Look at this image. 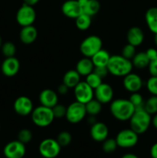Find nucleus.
<instances>
[{
  "mask_svg": "<svg viewBox=\"0 0 157 158\" xmlns=\"http://www.w3.org/2000/svg\"><path fill=\"white\" fill-rule=\"evenodd\" d=\"M110 113L112 117L119 121L129 120L135 112V106L127 99H115L110 103Z\"/></svg>",
  "mask_w": 157,
  "mask_h": 158,
  "instance_id": "nucleus-1",
  "label": "nucleus"
},
{
  "mask_svg": "<svg viewBox=\"0 0 157 158\" xmlns=\"http://www.w3.org/2000/svg\"><path fill=\"white\" fill-rule=\"evenodd\" d=\"M108 70L111 75L117 77H124L133 69L132 61L122 55L111 56L107 65Z\"/></svg>",
  "mask_w": 157,
  "mask_h": 158,
  "instance_id": "nucleus-2",
  "label": "nucleus"
},
{
  "mask_svg": "<svg viewBox=\"0 0 157 158\" xmlns=\"http://www.w3.org/2000/svg\"><path fill=\"white\" fill-rule=\"evenodd\" d=\"M152 123V115L146 112L145 109L135 110L129 119L130 128L137 134H143L148 131Z\"/></svg>",
  "mask_w": 157,
  "mask_h": 158,
  "instance_id": "nucleus-3",
  "label": "nucleus"
},
{
  "mask_svg": "<svg viewBox=\"0 0 157 158\" xmlns=\"http://www.w3.org/2000/svg\"><path fill=\"white\" fill-rule=\"evenodd\" d=\"M31 118L35 126L38 127H46L52 124L55 117L52 108L40 105L34 108L31 114Z\"/></svg>",
  "mask_w": 157,
  "mask_h": 158,
  "instance_id": "nucleus-4",
  "label": "nucleus"
},
{
  "mask_svg": "<svg viewBox=\"0 0 157 158\" xmlns=\"http://www.w3.org/2000/svg\"><path fill=\"white\" fill-rule=\"evenodd\" d=\"M103 49V41L101 38L96 35H91L86 37L82 41L79 50L83 56L91 58L98 51Z\"/></svg>",
  "mask_w": 157,
  "mask_h": 158,
  "instance_id": "nucleus-5",
  "label": "nucleus"
},
{
  "mask_svg": "<svg viewBox=\"0 0 157 158\" xmlns=\"http://www.w3.org/2000/svg\"><path fill=\"white\" fill-rule=\"evenodd\" d=\"M86 114L87 113H86L85 104L75 100L67 106L65 117L69 123L72 124H77L83 120Z\"/></svg>",
  "mask_w": 157,
  "mask_h": 158,
  "instance_id": "nucleus-6",
  "label": "nucleus"
},
{
  "mask_svg": "<svg viewBox=\"0 0 157 158\" xmlns=\"http://www.w3.org/2000/svg\"><path fill=\"white\" fill-rule=\"evenodd\" d=\"M16 22L22 27L33 25L36 19V12L33 6L23 4L16 12Z\"/></svg>",
  "mask_w": 157,
  "mask_h": 158,
  "instance_id": "nucleus-7",
  "label": "nucleus"
},
{
  "mask_svg": "<svg viewBox=\"0 0 157 158\" xmlns=\"http://www.w3.org/2000/svg\"><path fill=\"white\" fill-rule=\"evenodd\" d=\"M119 148H132L137 144L139 140V134L131 128L120 131L115 137Z\"/></svg>",
  "mask_w": 157,
  "mask_h": 158,
  "instance_id": "nucleus-8",
  "label": "nucleus"
},
{
  "mask_svg": "<svg viewBox=\"0 0 157 158\" xmlns=\"http://www.w3.org/2000/svg\"><path fill=\"white\" fill-rule=\"evenodd\" d=\"M61 148L56 140L46 138L39 143L38 151L44 158H55L60 154Z\"/></svg>",
  "mask_w": 157,
  "mask_h": 158,
  "instance_id": "nucleus-9",
  "label": "nucleus"
},
{
  "mask_svg": "<svg viewBox=\"0 0 157 158\" xmlns=\"http://www.w3.org/2000/svg\"><path fill=\"white\" fill-rule=\"evenodd\" d=\"M73 89L75 100L83 104L94 98V89L86 81H80Z\"/></svg>",
  "mask_w": 157,
  "mask_h": 158,
  "instance_id": "nucleus-10",
  "label": "nucleus"
},
{
  "mask_svg": "<svg viewBox=\"0 0 157 158\" xmlns=\"http://www.w3.org/2000/svg\"><path fill=\"white\" fill-rule=\"evenodd\" d=\"M26 152L25 144L18 140L9 142L3 149V154L6 158H22Z\"/></svg>",
  "mask_w": 157,
  "mask_h": 158,
  "instance_id": "nucleus-11",
  "label": "nucleus"
},
{
  "mask_svg": "<svg viewBox=\"0 0 157 158\" xmlns=\"http://www.w3.org/2000/svg\"><path fill=\"white\" fill-rule=\"evenodd\" d=\"M13 109L18 115L26 117L32 114L33 110V103L32 100L26 96H21L16 98L13 104Z\"/></svg>",
  "mask_w": 157,
  "mask_h": 158,
  "instance_id": "nucleus-12",
  "label": "nucleus"
},
{
  "mask_svg": "<svg viewBox=\"0 0 157 158\" xmlns=\"http://www.w3.org/2000/svg\"><path fill=\"white\" fill-rule=\"evenodd\" d=\"M114 91L109 83H102L101 85L94 89V97L102 104H107L112 101Z\"/></svg>",
  "mask_w": 157,
  "mask_h": 158,
  "instance_id": "nucleus-13",
  "label": "nucleus"
},
{
  "mask_svg": "<svg viewBox=\"0 0 157 158\" xmlns=\"http://www.w3.org/2000/svg\"><path fill=\"white\" fill-rule=\"evenodd\" d=\"M123 84L125 89L132 94L139 92L143 86V81L139 75L131 72L123 77Z\"/></svg>",
  "mask_w": 157,
  "mask_h": 158,
  "instance_id": "nucleus-14",
  "label": "nucleus"
},
{
  "mask_svg": "<svg viewBox=\"0 0 157 158\" xmlns=\"http://www.w3.org/2000/svg\"><path fill=\"white\" fill-rule=\"evenodd\" d=\"M20 69L19 60L15 56L7 57L1 65L2 73L7 77H12L16 75Z\"/></svg>",
  "mask_w": 157,
  "mask_h": 158,
  "instance_id": "nucleus-15",
  "label": "nucleus"
},
{
  "mask_svg": "<svg viewBox=\"0 0 157 158\" xmlns=\"http://www.w3.org/2000/svg\"><path fill=\"white\" fill-rule=\"evenodd\" d=\"M62 12L65 16L69 19H75L83 13V8L78 0H67L62 6Z\"/></svg>",
  "mask_w": 157,
  "mask_h": 158,
  "instance_id": "nucleus-16",
  "label": "nucleus"
},
{
  "mask_svg": "<svg viewBox=\"0 0 157 158\" xmlns=\"http://www.w3.org/2000/svg\"><path fill=\"white\" fill-rule=\"evenodd\" d=\"M90 136L96 142H103L109 136V128L103 122H95L90 128Z\"/></svg>",
  "mask_w": 157,
  "mask_h": 158,
  "instance_id": "nucleus-17",
  "label": "nucleus"
},
{
  "mask_svg": "<svg viewBox=\"0 0 157 158\" xmlns=\"http://www.w3.org/2000/svg\"><path fill=\"white\" fill-rule=\"evenodd\" d=\"M38 100L40 104L49 108H52L58 103V94L51 89H45L42 90L38 96Z\"/></svg>",
  "mask_w": 157,
  "mask_h": 158,
  "instance_id": "nucleus-18",
  "label": "nucleus"
},
{
  "mask_svg": "<svg viewBox=\"0 0 157 158\" xmlns=\"http://www.w3.org/2000/svg\"><path fill=\"white\" fill-rule=\"evenodd\" d=\"M145 35L143 29L138 26H132L128 30L126 34V40L128 43L132 45L135 47L143 44L144 41Z\"/></svg>",
  "mask_w": 157,
  "mask_h": 158,
  "instance_id": "nucleus-19",
  "label": "nucleus"
},
{
  "mask_svg": "<svg viewBox=\"0 0 157 158\" xmlns=\"http://www.w3.org/2000/svg\"><path fill=\"white\" fill-rule=\"evenodd\" d=\"M38 37V31L33 26H27L22 28L19 32V39L22 43L29 45L33 43Z\"/></svg>",
  "mask_w": 157,
  "mask_h": 158,
  "instance_id": "nucleus-20",
  "label": "nucleus"
},
{
  "mask_svg": "<svg viewBox=\"0 0 157 158\" xmlns=\"http://www.w3.org/2000/svg\"><path fill=\"white\" fill-rule=\"evenodd\" d=\"M94 65L91 58L83 57L81 60H78L75 66V70L79 73V75L83 77H86L91 73L93 72Z\"/></svg>",
  "mask_w": 157,
  "mask_h": 158,
  "instance_id": "nucleus-21",
  "label": "nucleus"
},
{
  "mask_svg": "<svg viewBox=\"0 0 157 158\" xmlns=\"http://www.w3.org/2000/svg\"><path fill=\"white\" fill-rule=\"evenodd\" d=\"M145 19L149 30L157 34V7L149 8L145 14Z\"/></svg>",
  "mask_w": 157,
  "mask_h": 158,
  "instance_id": "nucleus-22",
  "label": "nucleus"
},
{
  "mask_svg": "<svg viewBox=\"0 0 157 158\" xmlns=\"http://www.w3.org/2000/svg\"><path fill=\"white\" fill-rule=\"evenodd\" d=\"M111 55L107 50L101 49L91 57L94 66H107Z\"/></svg>",
  "mask_w": 157,
  "mask_h": 158,
  "instance_id": "nucleus-23",
  "label": "nucleus"
},
{
  "mask_svg": "<svg viewBox=\"0 0 157 158\" xmlns=\"http://www.w3.org/2000/svg\"><path fill=\"white\" fill-rule=\"evenodd\" d=\"M81 76L75 69H70L66 72L63 76L62 83L68 86L69 89L74 88L81 80Z\"/></svg>",
  "mask_w": 157,
  "mask_h": 158,
  "instance_id": "nucleus-24",
  "label": "nucleus"
},
{
  "mask_svg": "<svg viewBox=\"0 0 157 158\" xmlns=\"http://www.w3.org/2000/svg\"><path fill=\"white\" fill-rule=\"evenodd\" d=\"M131 61H132L133 67L136 68V69H143L148 67L150 60L148 58L146 52H139L135 53V55L134 56Z\"/></svg>",
  "mask_w": 157,
  "mask_h": 158,
  "instance_id": "nucleus-25",
  "label": "nucleus"
},
{
  "mask_svg": "<svg viewBox=\"0 0 157 158\" xmlns=\"http://www.w3.org/2000/svg\"><path fill=\"white\" fill-rule=\"evenodd\" d=\"M91 24H92V17L83 12L75 19V26L78 30H87L91 26Z\"/></svg>",
  "mask_w": 157,
  "mask_h": 158,
  "instance_id": "nucleus-26",
  "label": "nucleus"
},
{
  "mask_svg": "<svg viewBox=\"0 0 157 158\" xmlns=\"http://www.w3.org/2000/svg\"><path fill=\"white\" fill-rule=\"evenodd\" d=\"M99 9L100 4L98 0H88L87 2L83 6V12L92 17L98 13Z\"/></svg>",
  "mask_w": 157,
  "mask_h": 158,
  "instance_id": "nucleus-27",
  "label": "nucleus"
},
{
  "mask_svg": "<svg viewBox=\"0 0 157 158\" xmlns=\"http://www.w3.org/2000/svg\"><path fill=\"white\" fill-rule=\"evenodd\" d=\"M87 114L90 116H96L102 111L103 104L99 102L96 99H92V100L85 104Z\"/></svg>",
  "mask_w": 157,
  "mask_h": 158,
  "instance_id": "nucleus-28",
  "label": "nucleus"
},
{
  "mask_svg": "<svg viewBox=\"0 0 157 158\" xmlns=\"http://www.w3.org/2000/svg\"><path fill=\"white\" fill-rule=\"evenodd\" d=\"M144 109L150 115L157 114V96L152 95L145 102Z\"/></svg>",
  "mask_w": 157,
  "mask_h": 158,
  "instance_id": "nucleus-29",
  "label": "nucleus"
},
{
  "mask_svg": "<svg viewBox=\"0 0 157 158\" xmlns=\"http://www.w3.org/2000/svg\"><path fill=\"white\" fill-rule=\"evenodd\" d=\"M1 50L3 56H6V58L15 56V53H16V46L13 43L8 41L2 43L1 46Z\"/></svg>",
  "mask_w": 157,
  "mask_h": 158,
  "instance_id": "nucleus-30",
  "label": "nucleus"
},
{
  "mask_svg": "<svg viewBox=\"0 0 157 158\" xmlns=\"http://www.w3.org/2000/svg\"><path fill=\"white\" fill-rule=\"evenodd\" d=\"M129 100L135 106V110L144 109V100L142 94H140L139 92L132 93Z\"/></svg>",
  "mask_w": 157,
  "mask_h": 158,
  "instance_id": "nucleus-31",
  "label": "nucleus"
},
{
  "mask_svg": "<svg viewBox=\"0 0 157 158\" xmlns=\"http://www.w3.org/2000/svg\"><path fill=\"white\" fill-rule=\"evenodd\" d=\"M86 82L93 89H96L99 85L103 83V79L100 77H99L95 73L92 72L88 76H86Z\"/></svg>",
  "mask_w": 157,
  "mask_h": 158,
  "instance_id": "nucleus-32",
  "label": "nucleus"
},
{
  "mask_svg": "<svg viewBox=\"0 0 157 158\" xmlns=\"http://www.w3.org/2000/svg\"><path fill=\"white\" fill-rule=\"evenodd\" d=\"M72 134L68 131H62L57 136L56 140L61 147H66L72 142Z\"/></svg>",
  "mask_w": 157,
  "mask_h": 158,
  "instance_id": "nucleus-33",
  "label": "nucleus"
},
{
  "mask_svg": "<svg viewBox=\"0 0 157 158\" xmlns=\"http://www.w3.org/2000/svg\"><path fill=\"white\" fill-rule=\"evenodd\" d=\"M118 148L116 140L113 138H107L103 142V150L105 153H113Z\"/></svg>",
  "mask_w": 157,
  "mask_h": 158,
  "instance_id": "nucleus-34",
  "label": "nucleus"
},
{
  "mask_svg": "<svg viewBox=\"0 0 157 158\" xmlns=\"http://www.w3.org/2000/svg\"><path fill=\"white\" fill-rule=\"evenodd\" d=\"M32 139V133L30 130L23 128L18 133V140L24 144L29 143Z\"/></svg>",
  "mask_w": 157,
  "mask_h": 158,
  "instance_id": "nucleus-35",
  "label": "nucleus"
},
{
  "mask_svg": "<svg viewBox=\"0 0 157 158\" xmlns=\"http://www.w3.org/2000/svg\"><path fill=\"white\" fill-rule=\"evenodd\" d=\"M135 53H136V51H135V46L129 44V43H127V44L123 46V49H122L121 55L125 58L128 59V60H132L134 56L135 55Z\"/></svg>",
  "mask_w": 157,
  "mask_h": 158,
  "instance_id": "nucleus-36",
  "label": "nucleus"
},
{
  "mask_svg": "<svg viewBox=\"0 0 157 158\" xmlns=\"http://www.w3.org/2000/svg\"><path fill=\"white\" fill-rule=\"evenodd\" d=\"M146 88L152 95L157 96V77L151 76L146 82Z\"/></svg>",
  "mask_w": 157,
  "mask_h": 158,
  "instance_id": "nucleus-37",
  "label": "nucleus"
},
{
  "mask_svg": "<svg viewBox=\"0 0 157 158\" xmlns=\"http://www.w3.org/2000/svg\"><path fill=\"white\" fill-rule=\"evenodd\" d=\"M66 108L64 105L60 104V103H57L55 106L52 108V112H53L54 117L55 118H62V117H66Z\"/></svg>",
  "mask_w": 157,
  "mask_h": 158,
  "instance_id": "nucleus-38",
  "label": "nucleus"
},
{
  "mask_svg": "<svg viewBox=\"0 0 157 158\" xmlns=\"http://www.w3.org/2000/svg\"><path fill=\"white\" fill-rule=\"evenodd\" d=\"M93 72L95 73L102 79L105 78L109 73L107 66H95L93 69Z\"/></svg>",
  "mask_w": 157,
  "mask_h": 158,
  "instance_id": "nucleus-39",
  "label": "nucleus"
},
{
  "mask_svg": "<svg viewBox=\"0 0 157 158\" xmlns=\"http://www.w3.org/2000/svg\"><path fill=\"white\" fill-rule=\"evenodd\" d=\"M148 69H149V72L151 76L157 77V57L150 60L149 66H148Z\"/></svg>",
  "mask_w": 157,
  "mask_h": 158,
  "instance_id": "nucleus-40",
  "label": "nucleus"
},
{
  "mask_svg": "<svg viewBox=\"0 0 157 158\" xmlns=\"http://www.w3.org/2000/svg\"><path fill=\"white\" fill-rule=\"evenodd\" d=\"M146 53L149 60H152L157 57V49L155 48H149L146 51Z\"/></svg>",
  "mask_w": 157,
  "mask_h": 158,
  "instance_id": "nucleus-41",
  "label": "nucleus"
},
{
  "mask_svg": "<svg viewBox=\"0 0 157 158\" xmlns=\"http://www.w3.org/2000/svg\"><path fill=\"white\" fill-rule=\"evenodd\" d=\"M69 88L66 85H65L64 83H62V84H60L59 86H58V88H57V91H58V93L59 94H61V95H65V94H67L68 92H69Z\"/></svg>",
  "mask_w": 157,
  "mask_h": 158,
  "instance_id": "nucleus-42",
  "label": "nucleus"
},
{
  "mask_svg": "<svg viewBox=\"0 0 157 158\" xmlns=\"http://www.w3.org/2000/svg\"><path fill=\"white\" fill-rule=\"evenodd\" d=\"M150 155L152 158H157V143H154L150 149Z\"/></svg>",
  "mask_w": 157,
  "mask_h": 158,
  "instance_id": "nucleus-43",
  "label": "nucleus"
},
{
  "mask_svg": "<svg viewBox=\"0 0 157 158\" xmlns=\"http://www.w3.org/2000/svg\"><path fill=\"white\" fill-rule=\"evenodd\" d=\"M23 2H24L25 4L29 5V6H34L39 2V0H23Z\"/></svg>",
  "mask_w": 157,
  "mask_h": 158,
  "instance_id": "nucleus-44",
  "label": "nucleus"
},
{
  "mask_svg": "<svg viewBox=\"0 0 157 158\" xmlns=\"http://www.w3.org/2000/svg\"><path fill=\"white\" fill-rule=\"evenodd\" d=\"M151 124H152L154 128L157 130V114H154L153 117H152V123Z\"/></svg>",
  "mask_w": 157,
  "mask_h": 158,
  "instance_id": "nucleus-45",
  "label": "nucleus"
},
{
  "mask_svg": "<svg viewBox=\"0 0 157 158\" xmlns=\"http://www.w3.org/2000/svg\"><path fill=\"white\" fill-rule=\"evenodd\" d=\"M122 158H139V157H138V156H136L135 154H130V153H129V154H124V155L122 157Z\"/></svg>",
  "mask_w": 157,
  "mask_h": 158,
  "instance_id": "nucleus-46",
  "label": "nucleus"
},
{
  "mask_svg": "<svg viewBox=\"0 0 157 158\" xmlns=\"http://www.w3.org/2000/svg\"><path fill=\"white\" fill-rule=\"evenodd\" d=\"M87 1H88V0H78V3H79L80 6H82V8H83V6H84V5L86 4V2H87Z\"/></svg>",
  "mask_w": 157,
  "mask_h": 158,
  "instance_id": "nucleus-47",
  "label": "nucleus"
},
{
  "mask_svg": "<svg viewBox=\"0 0 157 158\" xmlns=\"http://www.w3.org/2000/svg\"><path fill=\"white\" fill-rule=\"evenodd\" d=\"M154 41H155V46H157V34H155V37H154Z\"/></svg>",
  "mask_w": 157,
  "mask_h": 158,
  "instance_id": "nucleus-48",
  "label": "nucleus"
},
{
  "mask_svg": "<svg viewBox=\"0 0 157 158\" xmlns=\"http://www.w3.org/2000/svg\"><path fill=\"white\" fill-rule=\"evenodd\" d=\"M2 36L1 35H0V48H1V46H2Z\"/></svg>",
  "mask_w": 157,
  "mask_h": 158,
  "instance_id": "nucleus-49",
  "label": "nucleus"
}]
</instances>
